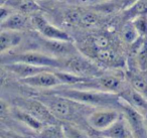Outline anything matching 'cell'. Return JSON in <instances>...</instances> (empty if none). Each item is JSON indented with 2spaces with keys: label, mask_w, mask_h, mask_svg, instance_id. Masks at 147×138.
Listing matches in <instances>:
<instances>
[{
  "label": "cell",
  "mask_w": 147,
  "mask_h": 138,
  "mask_svg": "<svg viewBox=\"0 0 147 138\" xmlns=\"http://www.w3.org/2000/svg\"><path fill=\"white\" fill-rule=\"evenodd\" d=\"M98 22H99L98 17L93 12L80 11V15H79V20H78V24L80 26L90 28V27H95L98 24Z\"/></svg>",
  "instance_id": "obj_23"
},
{
  "label": "cell",
  "mask_w": 147,
  "mask_h": 138,
  "mask_svg": "<svg viewBox=\"0 0 147 138\" xmlns=\"http://www.w3.org/2000/svg\"><path fill=\"white\" fill-rule=\"evenodd\" d=\"M119 110L126 119L135 138H147V120L140 112L131 107L125 100L120 97Z\"/></svg>",
  "instance_id": "obj_5"
},
{
  "label": "cell",
  "mask_w": 147,
  "mask_h": 138,
  "mask_svg": "<svg viewBox=\"0 0 147 138\" xmlns=\"http://www.w3.org/2000/svg\"><path fill=\"white\" fill-rule=\"evenodd\" d=\"M122 35H123L124 41H126L127 43H129V45L134 43V41L139 37L138 32L136 31V29L134 28V26H133L131 22L127 23V24L123 27Z\"/></svg>",
  "instance_id": "obj_26"
},
{
  "label": "cell",
  "mask_w": 147,
  "mask_h": 138,
  "mask_svg": "<svg viewBox=\"0 0 147 138\" xmlns=\"http://www.w3.org/2000/svg\"><path fill=\"white\" fill-rule=\"evenodd\" d=\"M61 129L65 138H90L86 132L69 122L61 123Z\"/></svg>",
  "instance_id": "obj_21"
},
{
  "label": "cell",
  "mask_w": 147,
  "mask_h": 138,
  "mask_svg": "<svg viewBox=\"0 0 147 138\" xmlns=\"http://www.w3.org/2000/svg\"><path fill=\"white\" fill-rule=\"evenodd\" d=\"M55 70H47L31 77L21 79L20 82L28 87L38 89H51L61 86V83L55 73Z\"/></svg>",
  "instance_id": "obj_10"
},
{
  "label": "cell",
  "mask_w": 147,
  "mask_h": 138,
  "mask_svg": "<svg viewBox=\"0 0 147 138\" xmlns=\"http://www.w3.org/2000/svg\"><path fill=\"white\" fill-rule=\"evenodd\" d=\"M40 43L45 49V53L59 59H65L78 53L73 41H55V39H47L41 37Z\"/></svg>",
  "instance_id": "obj_9"
},
{
  "label": "cell",
  "mask_w": 147,
  "mask_h": 138,
  "mask_svg": "<svg viewBox=\"0 0 147 138\" xmlns=\"http://www.w3.org/2000/svg\"><path fill=\"white\" fill-rule=\"evenodd\" d=\"M38 138H65L61 129V124L47 125L38 133Z\"/></svg>",
  "instance_id": "obj_22"
},
{
  "label": "cell",
  "mask_w": 147,
  "mask_h": 138,
  "mask_svg": "<svg viewBox=\"0 0 147 138\" xmlns=\"http://www.w3.org/2000/svg\"><path fill=\"white\" fill-rule=\"evenodd\" d=\"M37 98L49 107L51 113L57 119L63 120V121H71L74 118H76L79 110L78 107L82 105V104L71 101V100L63 97L59 94L53 93V92L40 95Z\"/></svg>",
  "instance_id": "obj_3"
},
{
  "label": "cell",
  "mask_w": 147,
  "mask_h": 138,
  "mask_svg": "<svg viewBox=\"0 0 147 138\" xmlns=\"http://www.w3.org/2000/svg\"><path fill=\"white\" fill-rule=\"evenodd\" d=\"M92 138H108V137H105L104 135H102V134H100V133H98L97 135H94Z\"/></svg>",
  "instance_id": "obj_30"
},
{
  "label": "cell",
  "mask_w": 147,
  "mask_h": 138,
  "mask_svg": "<svg viewBox=\"0 0 147 138\" xmlns=\"http://www.w3.org/2000/svg\"><path fill=\"white\" fill-rule=\"evenodd\" d=\"M142 1H144V2H146V3H147V0H142Z\"/></svg>",
  "instance_id": "obj_31"
},
{
  "label": "cell",
  "mask_w": 147,
  "mask_h": 138,
  "mask_svg": "<svg viewBox=\"0 0 147 138\" xmlns=\"http://www.w3.org/2000/svg\"><path fill=\"white\" fill-rule=\"evenodd\" d=\"M21 41H22L21 31L1 29V33H0V51H1V55L8 53L12 49L18 47Z\"/></svg>",
  "instance_id": "obj_16"
},
{
  "label": "cell",
  "mask_w": 147,
  "mask_h": 138,
  "mask_svg": "<svg viewBox=\"0 0 147 138\" xmlns=\"http://www.w3.org/2000/svg\"><path fill=\"white\" fill-rule=\"evenodd\" d=\"M63 70L71 72L77 75L87 78H95L102 75V71L95 65L93 62L79 53L73 55L69 57L63 59Z\"/></svg>",
  "instance_id": "obj_4"
},
{
  "label": "cell",
  "mask_w": 147,
  "mask_h": 138,
  "mask_svg": "<svg viewBox=\"0 0 147 138\" xmlns=\"http://www.w3.org/2000/svg\"><path fill=\"white\" fill-rule=\"evenodd\" d=\"M53 93L65 97L77 103L95 108H117L120 107V95L111 92L95 89L67 87L55 90Z\"/></svg>",
  "instance_id": "obj_1"
},
{
  "label": "cell",
  "mask_w": 147,
  "mask_h": 138,
  "mask_svg": "<svg viewBox=\"0 0 147 138\" xmlns=\"http://www.w3.org/2000/svg\"><path fill=\"white\" fill-rule=\"evenodd\" d=\"M120 97L127 102L131 107L140 112L143 116L147 118V98L142 94L137 92L132 87H126L120 94Z\"/></svg>",
  "instance_id": "obj_13"
},
{
  "label": "cell",
  "mask_w": 147,
  "mask_h": 138,
  "mask_svg": "<svg viewBox=\"0 0 147 138\" xmlns=\"http://www.w3.org/2000/svg\"><path fill=\"white\" fill-rule=\"evenodd\" d=\"M17 107L22 108L23 110L32 114L34 117L40 120L45 125H55L59 124V120L51 113L47 105L38 98H31V99H24L20 101Z\"/></svg>",
  "instance_id": "obj_7"
},
{
  "label": "cell",
  "mask_w": 147,
  "mask_h": 138,
  "mask_svg": "<svg viewBox=\"0 0 147 138\" xmlns=\"http://www.w3.org/2000/svg\"><path fill=\"white\" fill-rule=\"evenodd\" d=\"M146 120H147V118H146Z\"/></svg>",
  "instance_id": "obj_33"
},
{
  "label": "cell",
  "mask_w": 147,
  "mask_h": 138,
  "mask_svg": "<svg viewBox=\"0 0 147 138\" xmlns=\"http://www.w3.org/2000/svg\"><path fill=\"white\" fill-rule=\"evenodd\" d=\"M1 138H27L24 135H21V134L17 133L15 131H10V130H2L1 131Z\"/></svg>",
  "instance_id": "obj_29"
},
{
  "label": "cell",
  "mask_w": 147,
  "mask_h": 138,
  "mask_svg": "<svg viewBox=\"0 0 147 138\" xmlns=\"http://www.w3.org/2000/svg\"><path fill=\"white\" fill-rule=\"evenodd\" d=\"M55 73L59 79L61 85L71 86V87H75V86L85 83L91 79V78L83 77V76L71 73V72L65 71V70H55Z\"/></svg>",
  "instance_id": "obj_18"
},
{
  "label": "cell",
  "mask_w": 147,
  "mask_h": 138,
  "mask_svg": "<svg viewBox=\"0 0 147 138\" xmlns=\"http://www.w3.org/2000/svg\"><path fill=\"white\" fill-rule=\"evenodd\" d=\"M139 0H120L119 3V8L122 11H125L127 9H129L130 7H132L134 4H136Z\"/></svg>",
  "instance_id": "obj_28"
},
{
  "label": "cell",
  "mask_w": 147,
  "mask_h": 138,
  "mask_svg": "<svg viewBox=\"0 0 147 138\" xmlns=\"http://www.w3.org/2000/svg\"><path fill=\"white\" fill-rule=\"evenodd\" d=\"M122 113L117 108H99L87 116V123L95 131L101 132L110 127L121 117Z\"/></svg>",
  "instance_id": "obj_6"
},
{
  "label": "cell",
  "mask_w": 147,
  "mask_h": 138,
  "mask_svg": "<svg viewBox=\"0 0 147 138\" xmlns=\"http://www.w3.org/2000/svg\"><path fill=\"white\" fill-rule=\"evenodd\" d=\"M31 25L33 28L42 37L47 39H55V41H71V39L65 31L61 30V28L51 24L47 19L40 13H34L30 19Z\"/></svg>",
  "instance_id": "obj_8"
},
{
  "label": "cell",
  "mask_w": 147,
  "mask_h": 138,
  "mask_svg": "<svg viewBox=\"0 0 147 138\" xmlns=\"http://www.w3.org/2000/svg\"><path fill=\"white\" fill-rule=\"evenodd\" d=\"M132 138H135V137H132Z\"/></svg>",
  "instance_id": "obj_32"
},
{
  "label": "cell",
  "mask_w": 147,
  "mask_h": 138,
  "mask_svg": "<svg viewBox=\"0 0 147 138\" xmlns=\"http://www.w3.org/2000/svg\"><path fill=\"white\" fill-rule=\"evenodd\" d=\"M98 133L104 135L105 137L108 138H132L133 133L131 131L130 127H129L128 123H127L126 119L124 118V116L121 115V117L119 118L117 121H115L110 127H108L107 129L103 130Z\"/></svg>",
  "instance_id": "obj_15"
},
{
  "label": "cell",
  "mask_w": 147,
  "mask_h": 138,
  "mask_svg": "<svg viewBox=\"0 0 147 138\" xmlns=\"http://www.w3.org/2000/svg\"><path fill=\"white\" fill-rule=\"evenodd\" d=\"M2 67L8 72L12 73L13 75L17 76L19 79H25V78L31 77L40 72L47 71V70H53L49 68L45 67H37L30 64L21 63V62H14V63H6L2 64Z\"/></svg>",
  "instance_id": "obj_12"
},
{
  "label": "cell",
  "mask_w": 147,
  "mask_h": 138,
  "mask_svg": "<svg viewBox=\"0 0 147 138\" xmlns=\"http://www.w3.org/2000/svg\"><path fill=\"white\" fill-rule=\"evenodd\" d=\"M29 25V21L27 19L26 14L13 11L5 19L1 20V29H9V30L22 31L27 28Z\"/></svg>",
  "instance_id": "obj_17"
},
{
  "label": "cell",
  "mask_w": 147,
  "mask_h": 138,
  "mask_svg": "<svg viewBox=\"0 0 147 138\" xmlns=\"http://www.w3.org/2000/svg\"><path fill=\"white\" fill-rule=\"evenodd\" d=\"M129 49V53L135 63V66L141 73L147 72V37H139L132 43Z\"/></svg>",
  "instance_id": "obj_11"
},
{
  "label": "cell",
  "mask_w": 147,
  "mask_h": 138,
  "mask_svg": "<svg viewBox=\"0 0 147 138\" xmlns=\"http://www.w3.org/2000/svg\"><path fill=\"white\" fill-rule=\"evenodd\" d=\"M2 64L21 62V63L30 64L37 67L49 68L53 70H63V59H59L53 55L43 51H23L17 53H2L1 55Z\"/></svg>",
  "instance_id": "obj_2"
},
{
  "label": "cell",
  "mask_w": 147,
  "mask_h": 138,
  "mask_svg": "<svg viewBox=\"0 0 147 138\" xmlns=\"http://www.w3.org/2000/svg\"><path fill=\"white\" fill-rule=\"evenodd\" d=\"M126 78L130 87H132L134 90H136L137 92L147 98V78H145L140 73L134 71L129 72Z\"/></svg>",
  "instance_id": "obj_19"
},
{
  "label": "cell",
  "mask_w": 147,
  "mask_h": 138,
  "mask_svg": "<svg viewBox=\"0 0 147 138\" xmlns=\"http://www.w3.org/2000/svg\"><path fill=\"white\" fill-rule=\"evenodd\" d=\"M130 22L138 32L139 37H147V13L140 14L131 19Z\"/></svg>",
  "instance_id": "obj_24"
},
{
  "label": "cell",
  "mask_w": 147,
  "mask_h": 138,
  "mask_svg": "<svg viewBox=\"0 0 147 138\" xmlns=\"http://www.w3.org/2000/svg\"><path fill=\"white\" fill-rule=\"evenodd\" d=\"M3 5H7L14 10L24 14H28V13L34 14L39 10L38 6L31 0H7L6 3Z\"/></svg>",
  "instance_id": "obj_20"
},
{
  "label": "cell",
  "mask_w": 147,
  "mask_h": 138,
  "mask_svg": "<svg viewBox=\"0 0 147 138\" xmlns=\"http://www.w3.org/2000/svg\"><path fill=\"white\" fill-rule=\"evenodd\" d=\"M96 57L100 62H102L104 64H109V65L117 63V61H118L117 53L111 49H105L97 51Z\"/></svg>",
  "instance_id": "obj_25"
},
{
  "label": "cell",
  "mask_w": 147,
  "mask_h": 138,
  "mask_svg": "<svg viewBox=\"0 0 147 138\" xmlns=\"http://www.w3.org/2000/svg\"><path fill=\"white\" fill-rule=\"evenodd\" d=\"M93 45L96 47L97 51H100V49H110L109 45H110V41L109 39L105 35H97L93 39Z\"/></svg>",
  "instance_id": "obj_27"
},
{
  "label": "cell",
  "mask_w": 147,
  "mask_h": 138,
  "mask_svg": "<svg viewBox=\"0 0 147 138\" xmlns=\"http://www.w3.org/2000/svg\"><path fill=\"white\" fill-rule=\"evenodd\" d=\"M11 114L12 116L19 122V123L23 124L24 126H26L27 128L31 129L32 131L39 133L43 128L45 127V124H43L40 120H38L36 117L30 114L29 112L23 110L20 107H14L11 110Z\"/></svg>",
  "instance_id": "obj_14"
}]
</instances>
